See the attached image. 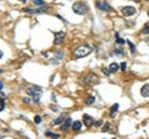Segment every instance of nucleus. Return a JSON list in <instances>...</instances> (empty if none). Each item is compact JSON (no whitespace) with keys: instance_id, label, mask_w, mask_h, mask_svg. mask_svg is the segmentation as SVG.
Listing matches in <instances>:
<instances>
[{"instance_id":"nucleus-17","label":"nucleus","mask_w":149,"mask_h":139,"mask_svg":"<svg viewBox=\"0 0 149 139\" xmlns=\"http://www.w3.org/2000/svg\"><path fill=\"white\" fill-rule=\"evenodd\" d=\"M142 32H143L144 35L149 34V23L144 24V26H143V29H142Z\"/></svg>"},{"instance_id":"nucleus-10","label":"nucleus","mask_w":149,"mask_h":139,"mask_svg":"<svg viewBox=\"0 0 149 139\" xmlns=\"http://www.w3.org/2000/svg\"><path fill=\"white\" fill-rule=\"evenodd\" d=\"M140 94L144 97V98L149 97V85H144V86L140 88Z\"/></svg>"},{"instance_id":"nucleus-23","label":"nucleus","mask_w":149,"mask_h":139,"mask_svg":"<svg viewBox=\"0 0 149 139\" xmlns=\"http://www.w3.org/2000/svg\"><path fill=\"white\" fill-rule=\"evenodd\" d=\"M102 72L106 75V76H109L111 75V71H109V68H106V67H103L102 68Z\"/></svg>"},{"instance_id":"nucleus-22","label":"nucleus","mask_w":149,"mask_h":139,"mask_svg":"<svg viewBox=\"0 0 149 139\" xmlns=\"http://www.w3.org/2000/svg\"><path fill=\"white\" fill-rule=\"evenodd\" d=\"M62 57H63V52H62V51H58V52L55 53V58H58V60H61Z\"/></svg>"},{"instance_id":"nucleus-11","label":"nucleus","mask_w":149,"mask_h":139,"mask_svg":"<svg viewBox=\"0 0 149 139\" xmlns=\"http://www.w3.org/2000/svg\"><path fill=\"white\" fill-rule=\"evenodd\" d=\"M70 125H72V119H71V118H66V122H63V124L61 125V129L66 130Z\"/></svg>"},{"instance_id":"nucleus-15","label":"nucleus","mask_w":149,"mask_h":139,"mask_svg":"<svg viewBox=\"0 0 149 139\" xmlns=\"http://www.w3.org/2000/svg\"><path fill=\"white\" fill-rule=\"evenodd\" d=\"M118 107H119V104L118 103H114V104L111 107V117L113 118L114 117V114L117 113V110H118Z\"/></svg>"},{"instance_id":"nucleus-33","label":"nucleus","mask_w":149,"mask_h":139,"mask_svg":"<svg viewBox=\"0 0 149 139\" xmlns=\"http://www.w3.org/2000/svg\"><path fill=\"white\" fill-rule=\"evenodd\" d=\"M51 99H52V101H56V97H55V94H52V96H51Z\"/></svg>"},{"instance_id":"nucleus-14","label":"nucleus","mask_w":149,"mask_h":139,"mask_svg":"<svg viewBox=\"0 0 149 139\" xmlns=\"http://www.w3.org/2000/svg\"><path fill=\"white\" fill-rule=\"evenodd\" d=\"M65 119H66V114H65V113H62V114H61L60 117L57 118V119L52 122V124H55V125H56V124H60V123H62V122H63Z\"/></svg>"},{"instance_id":"nucleus-39","label":"nucleus","mask_w":149,"mask_h":139,"mask_svg":"<svg viewBox=\"0 0 149 139\" xmlns=\"http://www.w3.org/2000/svg\"><path fill=\"white\" fill-rule=\"evenodd\" d=\"M1 72H3V71H1V70H0V73H1Z\"/></svg>"},{"instance_id":"nucleus-16","label":"nucleus","mask_w":149,"mask_h":139,"mask_svg":"<svg viewBox=\"0 0 149 139\" xmlns=\"http://www.w3.org/2000/svg\"><path fill=\"white\" fill-rule=\"evenodd\" d=\"M118 67H119V66H118L116 62L111 63V65H109V71H111V73H114V72L118 71Z\"/></svg>"},{"instance_id":"nucleus-6","label":"nucleus","mask_w":149,"mask_h":139,"mask_svg":"<svg viewBox=\"0 0 149 139\" xmlns=\"http://www.w3.org/2000/svg\"><path fill=\"white\" fill-rule=\"evenodd\" d=\"M135 8L134 6H124L123 9H122V14L124 15V16H132V15L135 14Z\"/></svg>"},{"instance_id":"nucleus-18","label":"nucleus","mask_w":149,"mask_h":139,"mask_svg":"<svg viewBox=\"0 0 149 139\" xmlns=\"http://www.w3.org/2000/svg\"><path fill=\"white\" fill-rule=\"evenodd\" d=\"M94 101H96V98H94V97L93 96H89L88 98H87V99H86V104H93V103H94Z\"/></svg>"},{"instance_id":"nucleus-4","label":"nucleus","mask_w":149,"mask_h":139,"mask_svg":"<svg viewBox=\"0 0 149 139\" xmlns=\"http://www.w3.org/2000/svg\"><path fill=\"white\" fill-rule=\"evenodd\" d=\"M82 81H83L86 85H88V86H94V85H98V83H99V78H98V76L94 75V73H87L86 76H83Z\"/></svg>"},{"instance_id":"nucleus-1","label":"nucleus","mask_w":149,"mask_h":139,"mask_svg":"<svg viewBox=\"0 0 149 139\" xmlns=\"http://www.w3.org/2000/svg\"><path fill=\"white\" fill-rule=\"evenodd\" d=\"M92 50L93 48L91 47V46H88V45H83V46H79V47L76 48L73 52H72V55H73L74 58H81V57H84V56L89 55V53L92 52Z\"/></svg>"},{"instance_id":"nucleus-20","label":"nucleus","mask_w":149,"mask_h":139,"mask_svg":"<svg viewBox=\"0 0 149 139\" xmlns=\"http://www.w3.org/2000/svg\"><path fill=\"white\" fill-rule=\"evenodd\" d=\"M45 135L46 137H52V138H60V134H55V133H51V132H46Z\"/></svg>"},{"instance_id":"nucleus-29","label":"nucleus","mask_w":149,"mask_h":139,"mask_svg":"<svg viewBox=\"0 0 149 139\" xmlns=\"http://www.w3.org/2000/svg\"><path fill=\"white\" fill-rule=\"evenodd\" d=\"M50 108H51V110H54V112H57V110H58V107H57V105H50Z\"/></svg>"},{"instance_id":"nucleus-41","label":"nucleus","mask_w":149,"mask_h":139,"mask_svg":"<svg viewBox=\"0 0 149 139\" xmlns=\"http://www.w3.org/2000/svg\"><path fill=\"white\" fill-rule=\"evenodd\" d=\"M148 1H149V0H148Z\"/></svg>"},{"instance_id":"nucleus-25","label":"nucleus","mask_w":149,"mask_h":139,"mask_svg":"<svg viewBox=\"0 0 149 139\" xmlns=\"http://www.w3.org/2000/svg\"><path fill=\"white\" fill-rule=\"evenodd\" d=\"M35 123H41V117L40 115H35Z\"/></svg>"},{"instance_id":"nucleus-21","label":"nucleus","mask_w":149,"mask_h":139,"mask_svg":"<svg viewBox=\"0 0 149 139\" xmlns=\"http://www.w3.org/2000/svg\"><path fill=\"white\" fill-rule=\"evenodd\" d=\"M127 43H128V46H129L130 52H132V53H134V52H135V46H134V45H133L132 42H130V41H127Z\"/></svg>"},{"instance_id":"nucleus-32","label":"nucleus","mask_w":149,"mask_h":139,"mask_svg":"<svg viewBox=\"0 0 149 139\" xmlns=\"http://www.w3.org/2000/svg\"><path fill=\"white\" fill-rule=\"evenodd\" d=\"M24 102H25V103H29V102H30V99H29V98H24Z\"/></svg>"},{"instance_id":"nucleus-31","label":"nucleus","mask_w":149,"mask_h":139,"mask_svg":"<svg viewBox=\"0 0 149 139\" xmlns=\"http://www.w3.org/2000/svg\"><path fill=\"white\" fill-rule=\"evenodd\" d=\"M42 56H45V57H47V56H49V53H47V52H45V51H44V52H42Z\"/></svg>"},{"instance_id":"nucleus-34","label":"nucleus","mask_w":149,"mask_h":139,"mask_svg":"<svg viewBox=\"0 0 149 139\" xmlns=\"http://www.w3.org/2000/svg\"><path fill=\"white\" fill-rule=\"evenodd\" d=\"M1 90H3V82L0 81V91H1Z\"/></svg>"},{"instance_id":"nucleus-26","label":"nucleus","mask_w":149,"mask_h":139,"mask_svg":"<svg viewBox=\"0 0 149 139\" xmlns=\"http://www.w3.org/2000/svg\"><path fill=\"white\" fill-rule=\"evenodd\" d=\"M109 127H111V125H109V123H107V124L104 125V127H103V132H108V130H109Z\"/></svg>"},{"instance_id":"nucleus-13","label":"nucleus","mask_w":149,"mask_h":139,"mask_svg":"<svg viewBox=\"0 0 149 139\" xmlns=\"http://www.w3.org/2000/svg\"><path fill=\"white\" fill-rule=\"evenodd\" d=\"M5 108V94L0 92V112L4 110Z\"/></svg>"},{"instance_id":"nucleus-5","label":"nucleus","mask_w":149,"mask_h":139,"mask_svg":"<svg viewBox=\"0 0 149 139\" xmlns=\"http://www.w3.org/2000/svg\"><path fill=\"white\" fill-rule=\"evenodd\" d=\"M25 13H29V14H42V13H47L49 11V6L45 5V6H41V8H37V9H30V8H25L24 9Z\"/></svg>"},{"instance_id":"nucleus-30","label":"nucleus","mask_w":149,"mask_h":139,"mask_svg":"<svg viewBox=\"0 0 149 139\" xmlns=\"http://www.w3.org/2000/svg\"><path fill=\"white\" fill-rule=\"evenodd\" d=\"M101 124H102V120H98V122H96V125H97V127H99Z\"/></svg>"},{"instance_id":"nucleus-28","label":"nucleus","mask_w":149,"mask_h":139,"mask_svg":"<svg viewBox=\"0 0 149 139\" xmlns=\"http://www.w3.org/2000/svg\"><path fill=\"white\" fill-rule=\"evenodd\" d=\"M119 67H121V70H122V71H124V70H126V67H127V63H126V62H122V63H121V66H119Z\"/></svg>"},{"instance_id":"nucleus-9","label":"nucleus","mask_w":149,"mask_h":139,"mask_svg":"<svg viewBox=\"0 0 149 139\" xmlns=\"http://www.w3.org/2000/svg\"><path fill=\"white\" fill-rule=\"evenodd\" d=\"M97 8L99 10H102V11H108V10L111 9V8H109V5L107 4V3H104V1H103V3H101V1H97Z\"/></svg>"},{"instance_id":"nucleus-12","label":"nucleus","mask_w":149,"mask_h":139,"mask_svg":"<svg viewBox=\"0 0 149 139\" xmlns=\"http://www.w3.org/2000/svg\"><path fill=\"white\" fill-rule=\"evenodd\" d=\"M81 127H82V123H81L79 120H74V122H72V129L73 130L78 132V130L81 129Z\"/></svg>"},{"instance_id":"nucleus-2","label":"nucleus","mask_w":149,"mask_h":139,"mask_svg":"<svg viewBox=\"0 0 149 139\" xmlns=\"http://www.w3.org/2000/svg\"><path fill=\"white\" fill-rule=\"evenodd\" d=\"M26 93L33 97V101L35 102V103H39L42 91H41V88H40L39 86H36V87H29L28 90H26Z\"/></svg>"},{"instance_id":"nucleus-36","label":"nucleus","mask_w":149,"mask_h":139,"mask_svg":"<svg viewBox=\"0 0 149 139\" xmlns=\"http://www.w3.org/2000/svg\"><path fill=\"white\" fill-rule=\"evenodd\" d=\"M20 1H21V3H25V1H26V0H20Z\"/></svg>"},{"instance_id":"nucleus-7","label":"nucleus","mask_w":149,"mask_h":139,"mask_svg":"<svg viewBox=\"0 0 149 139\" xmlns=\"http://www.w3.org/2000/svg\"><path fill=\"white\" fill-rule=\"evenodd\" d=\"M65 41V32H56L55 34V40H54V43L55 45H61V43Z\"/></svg>"},{"instance_id":"nucleus-24","label":"nucleus","mask_w":149,"mask_h":139,"mask_svg":"<svg viewBox=\"0 0 149 139\" xmlns=\"http://www.w3.org/2000/svg\"><path fill=\"white\" fill-rule=\"evenodd\" d=\"M35 5H44V0H33Z\"/></svg>"},{"instance_id":"nucleus-40","label":"nucleus","mask_w":149,"mask_h":139,"mask_svg":"<svg viewBox=\"0 0 149 139\" xmlns=\"http://www.w3.org/2000/svg\"><path fill=\"white\" fill-rule=\"evenodd\" d=\"M135 1H139V0H135Z\"/></svg>"},{"instance_id":"nucleus-8","label":"nucleus","mask_w":149,"mask_h":139,"mask_svg":"<svg viewBox=\"0 0 149 139\" xmlns=\"http://www.w3.org/2000/svg\"><path fill=\"white\" fill-rule=\"evenodd\" d=\"M83 123L86 127H92L94 124V118H92L89 114H83Z\"/></svg>"},{"instance_id":"nucleus-37","label":"nucleus","mask_w":149,"mask_h":139,"mask_svg":"<svg viewBox=\"0 0 149 139\" xmlns=\"http://www.w3.org/2000/svg\"><path fill=\"white\" fill-rule=\"evenodd\" d=\"M147 43H148V45H149V38H148V40H147Z\"/></svg>"},{"instance_id":"nucleus-35","label":"nucleus","mask_w":149,"mask_h":139,"mask_svg":"<svg viewBox=\"0 0 149 139\" xmlns=\"http://www.w3.org/2000/svg\"><path fill=\"white\" fill-rule=\"evenodd\" d=\"M3 57V52H1V51H0V58Z\"/></svg>"},{"instance_id":"nucleus-27","label":"nucleus","mask_w":149,"mask_h":139,"mask_svg":"<svg viewBox=\"0 0 149 139\" xmlns=\"http://www.w3.org/2000/svg\"><path fill=\"white\" fill-rule=\"evenodd\" d=\"M116 53H118V55H124V51H123L122 48H117V50H116Z\"/></svg>"},{"instance_id":"nucleus-19","label":"nucleus","mask_w":149,"mask_h":139,"mask_svg":"<svg viewBox=\"0 0 149 139\" xmlns=\"http://www.w3.org/2000/svg\"><path fill=\"white\" fill-rule=\"evenodd\" d=\"M116 36H117V40H116V42L118 43V45H124V38H121L119 36H118V34H116Z\"/></svg>"},{"instance_id":"nucleus-38","label":"nucleus","mask_w":149,"mask_h":139,"mask_svg":"<svg viewBox=\"0 0 149 139\" xmlns=\"http://www.w3.org/2000/svg\"><path fill=\"white\" fill-rule=\"evenodd\" d=\"M148 16H149V9H148Z\"/></svg>"},{"instance_id":"nucleus-3","label":"nucleus","mask_w":149,"mask_h":139,"mask_svg":"<svg viewBox=\"0 0 149 139\" xmlns=\"http://www.w3.org/2000/svg\"><path fill=\"white\" fill-rule=\"evenodd\" d=\"M72 10H73L74 14H77V15H86L87 11H88V8H87L86 4L78 1V3H74V4L72 5Z\"/></svg>"}]
</instances>
